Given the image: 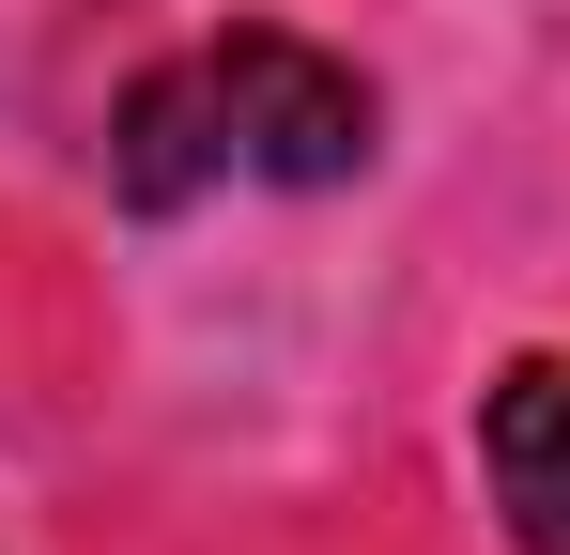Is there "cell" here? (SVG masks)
Returning a JSON list of instances; mask_svg holds the SVG:
<instances>
[{"label":"cell","instance_id":"cell-1","mask_svg":"<svg viewBox=\"0 0 570 555\" xmlns=\"http://www.w3.org/2000/svg\"><path fill=\"white\" fill-rule=\"evenodd\" d=\"M216 124H232V185H355L371 171V78L308 31H216L200 47Z\"/></svg>","mask_w":570,"mask_h":555},{"label":"cell","instance_id":"cell-2","mask_svg":"<svg viewBox=\"0 0 570 555\" xmlns=\"http://www.w3.org/2000/svg\"><path fill=\"white\" fill-rule=\"evenodd\" d=\"M478 463L524 555H570V356H509L478 386Z\"/></svg>","mask_w":570,"mask_h":555},{"label":"cell","instance_id":"cell-3","mask_svg":"<svg viewBox=\"0 0 570 555\" xmlns=\"http://www.w3.org/2000/svg\"><path fill=\"white\" fill-rule=\"evenodd\" d=\"M200 185H232V124H216V78H200V47H186V62H155V78L108 108V201L124 216H186Z\"/></svg>","mask_w":570,"mask_h":555}]
</instances>
